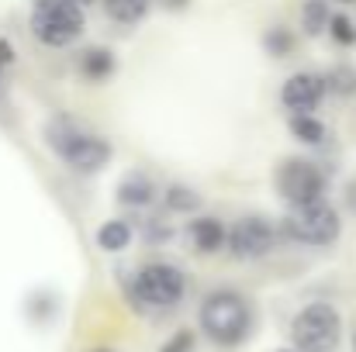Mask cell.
<instances>
[{"label":"cell","instance_id":"obj_8","mask_svg":"<svg viewBox=\"0 0 356 352\" xmlns=\"http://www.w3.org/2000/svg\"><path fill=\"white\" fill-rule=\"evenodd\" d=\"M273 242H277V235L263 218H242L229 232V249L238 259H259L273 249Z\"/></svg>","mask_w":356,"mask_h":352},{"label":"cell","instance_id":"obj_3","mask_svg":"<svg viewBox=\"0 0 356 352\" xmlns=\"http://www.w3.org/2000/svg\"><path fill=\"white\" fill-rule=\"evenodd\" d=\"M128 294H131V304L138 311H166V308H177L184 301L187 276L170 262H152L135 276Z\"/></svg>","mask_w":356,"mask_h":352},{"label":"cell","instance_id":"obj_23","mask_svg":"<svg viewBox=\"0 0 356 352\" xmlns=\"http://www.w3.org/2000/svg\"><path fill=\"white\" fill-rule=\"evenodd\" d=\"M10 62H14V49H10V42H3V38H0V69H3V66H10Z\"/></svg>","mask_w":356,"mask_h":352},{"label":"cell","instance_id":"obj_15","mask_svg":"<svg viewBox=\"0 0 356 352\" xmlns=\"http://www.w3.org/2000/svg\"><path fill=\"white\" fill-rule=\"evenodd\" d=\"M128 242H131L128 221H108V225L97 232V245H101L104 252H121V249H128Z\"/></svg>","mask_w":356,"mask_h":352},{"label":"cell","instance_id":"obj_17","mask_svg":"<svg viewBox=\"0 0 356 352\" xmlns=\"http://www.w3.org/2000/svg\"><path fill=\"white\" fill-rule=\"evenodd\" d=\"M325 87H329L332 94H339V97H350V94H356V69H353V66H336V69H329Z\"/></svg>","mask_w":356,"mask_h":352},{"label":"cell","instance_id":"obj_13","mask_svg":"<svg viewBox=\"0 0 356 352\" xmlns=\"http://www.w3.org/2000/svg\"><path fill=\"white\" fill-rule=\"evenodd\" d=\"M329 24H332L329 3H325V0H305V7H301V28H305L308 35H322Z\"/></svg>","mask_w":356,"mask_h":352},{"label":"cell","instance_id":"obj_14","mask_svg":"<svg viewBox=\"0 0 356 352\" xmlns=\"http://www.w3.org/2000/svg\"><path fill=\"white\" fill-rule=\"evenodd\" d=\"M291 131H294L298 142H308V145L325 142V124H322L315 115H294L291 117Z\"/></svg>","mask_w":356,"mask_h":352},{"label":"cell","instance_id":"obj_1","mask_svg":"<svg viewBox=\"0 0 356 352\" xmlns=\"http://www.w3.org/2000/svg\"><path fill=\"white\" fill-rule=\"evenodd\" d=\"M201 328L218 346H238L252 328V311L245 297H238L232 290H215L201 304Z\"/></svg>","mask_w":356,"mask_h":352},{"label":"cell","instance_id":"obj_26","mask_svg":"<svg viewBox=\"0 0 356 352\" xmlns=\"http://www.w3.org/2000/svg\"><path fill=\"white\" fill-rule=\"evenodd\" d=\"M280 352H298V349H280Z\"/></svg>","mask_w":356,"mask_h":352},{"label":"cell","instance_id":"obj_7","mask_svg":"<svg viewBox=\"0 0 356 352\" xmlns=\"http://www.w3.org/2000/svg\"><path fill=\"white\" fill-rule=\"evenodd\" d=\"M287 235L305 242V245H329V242L339 238V215L325 201L301 204L287 218Z\"/></svg>","mask_w":356,"mask_h":352},{"label":"cell","instance_id":"obj_20","mask_svg":"<svg viewBox=\"0 0 356 352\" xmlns=\"http://www.w3.org/2000/svg\"><path fill=\"white\" fill-rule=\"evenodd\" d=\"M329 35H332V42H336V45H343V49L356 45V24L346 17V14H336V17H332Z\"/></svg>","mask_w":356,"mask_h":352},{"label":"cell","instance_id":"obj_6","mask_svg":"<svg viewBox=\"0 0 356 352\" xmlns=\"http://www.w3.org/2000/svg\"><path fill=\"white\" fill-rule=\"evenodd\" d=\"M277 194L291 204V208H301V204H312V201H325V173L308 162V159H287L277 166Z\"/></svg>","mask_w":356,"mask_h":352},{"label":"cell","instance_id":"obj_22","mask_svg":"<svg viewBox=\"0 0 356 352\" xmlns=\"http://www.w3.org/2000/svg\"><path fill=\"white\" fill-rule=\"evenodd\" d=\"M194 349V335L191 332H177L166 346H163V352H191Z\"/></svg>","mask_w":356,"mask_h":352},{"label":"cell","instance_id":"obj_12","mask_svg":"<svg viewBox=\"0 0 356 352\" xmlns=\"http://www.w3.org/2000/svg\"><path fill=\"white\" fill-rule=\"evenodd\" d=\"M80 73L87 80H108L115 73V56L108 49H87L80 56Z\"/></svg>","mask_w":356,"mask_h":352},{"label":"cell","instance_id":"obj_28","mask_svg":"<svg viewBox=\"0 0 356 352\" xmlns=\"http://www.w3.org/2000/svg\"><path fill=\"white\" fill-rule=\"evenodd\" d=\"M101 352H104V349H101Z\"/></svg>","mask_w":356,"mask_h":352},{"label":"cell","instance_id":"obj_18","mask_svg":"<svg viewBox=\"0 0 356 352\" xmlns=\"http://www.w3.org/2000/svg\"><path fill=\"white\" fill-rule=\"evenodd\" d=\"M263 45H266L270 56H277V59L284 56V59H287V56L294 52V35H291L287 28H270L266 38H263Z\"/></svg>","mask_w":356,"mask_h":352},{"label":"cell","instance_id":"obj_16","mask_svg":"<svg viewBox=\"0 0 356 352\" xmlns=\"http://www.w3.org/2000/svg\"><path fill=\"white\" fill-rule=\"evenodd\" d=\"M108 14L121 21V24H135L145 10H149V0H104Z\"/></svg>","mask_w":356,"mask_h":352},{"label":"cell","instance_id":"obj_21","mask_svg":"<svg viewBox=\"0 0 356 352\" xmlns=\"http://www.w3.org/2000/svg\"><path fill=\"white\" fill-rule=\"evenodd\" d=\"M145 238H149V242H156V245H163V242H170V238H173V228H170L166 221H159V218H156V221L145 228Z\"/></svg>","mask_w":356,"mask_h":352},{"label":"cell","instance_id":"obj_27","mask_svg":"<svg viewBox=\"0 0 356 352\" xmlns=\"http://www.w3.org/2000/svg\"><path fill=\"white\" fill-rule=\"evenodd\" d=\"M346 3H353V0H346Z\"/></svg>","mask_w":356,"mask_h":352},{"label":"cell","instance_id":"obj_2","mask_svg":"<svg viewBox=\"0 0 356 352\" xmlns=\"http://www.w3.org/2000/svg\"><path fill=\"white\" fill-rule=\"evenodd\" d=\"M49 145H52L56 156L66 159L76 173H97V169H104L108 159H111V145H108L104 138L80 131V128H76L73 121H66V117L52 121V128H49Z\"/></svg>","mask_w":356,"mask_h":352},{"label":"cell","instance_id":"obj_9","mask_svg":"<svg viewBox=\"0 0 356 352\" xmlns=\"http://www.w3.org/2000/svg\"><path fill=\"white\" fill-rule=\"evenodd\" d=\"M325 90H329V87H325V76H315V73H294V76L284 83L280 101H284V108L294 111V115H312V111L322 104Z\"/></svg>","mask_w":356,"mask_h":352},{"label":"cell","instance_id":"obj_11","mask_svg":"<svg viewBox=\"0 0 356 352\" xmlns=\"http://www.w3.org/2000/svg\"><path fill=\"white\" fill-rule=\"evenodd\" d=\"M118 201L128 208H145L152 201V180L142 173H128L118 183Z\"/></svg>","mask_w":356,"mask_h":352},{"label":"cell","instance_id":"obj_24","mask_svg":"<svg viewBox=\"0 0 356 352\" xmlns=\"http://www.w3.org/2000/svg\"><path fill=\"white\" fill-rule=\"evenodd\" d=\"M170 10H180V7H187V0H163Z\"/></svg>","mask_w":356,"mask_h":352},{"label":"cell","instance_id":"obj_4","mask_svg":"<svg viewBox=\"0 0 356 352\" xmlns=\"http://www.w3.org/2000/svg\"><path fill=\"white\" fill-rule=\"evenodd\" d=\"M343 335V318L332 304H308L291 321V342L298 352H336Z\"/></svg>","mask_w":356,"mask_h":352},{"label":"cell","instance_id":"obj_25","mask_svg":"<svg viewBox=\"0 0 356 352\" xmlns=\"http://www.w3.org/2000/svg\"><path fill=\"white\" fill-rule=\"evenodd\" d=\"M73 3H80V7H87V3H94V0H73Z\"/></svg>","mask_w":356,"mask_h":352},{"label":"cell","instance_id":"obj_19","mask_svg":"<svg viewBox=\"0 0 356 352\" xmlns=\"http://www.w3.org/2000/svg\"><path fill=\"white\" fill-rule=\"evenodd\" d=\"M201 204V194H194L191 187H170L166 190V208L170 211H194Z\"/></svg>","mask_w":356,"mask_h":352},{"label":"cell","instance_id":"obj_5","mask_svg":"<svg viewBox=\"0 0 356 352\" xmlns=\"http://www.w3.org/2000/svg\"><path fill=\"white\" fill-rule=\"evenodd\" d=\"M31 31L52 49L73 45L83 35V7L73 0H38L31 10Z\"/></svg>","mask_w":356,"mask_h":352},{"label":"cell","instance_id":"obj_10","mask_svg":"<svg viewBox=\"0 0 356 352\" xmlns=\"http://www.w3.org/2000/svg\"><path fill=\"white\" fill-rule=\"evenodd\" d=\"M187 235H191V245L197 252H218L229 242V232H225V225L218 218H197V221H191V232Z\"/></svg>","mask_w":356,"mask_h":352}]
</instances>
